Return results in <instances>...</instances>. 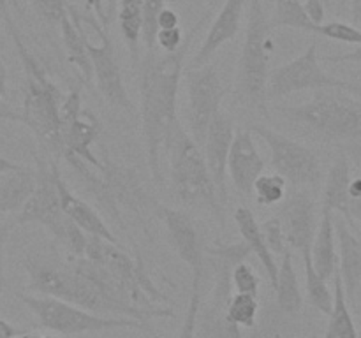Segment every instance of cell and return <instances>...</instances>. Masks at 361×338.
Wrapping results in <instances>:
<instances>
[{"label": "cell", "instance_id": "cell-3", "mask_svg": "<svg viewBox=\"0 0 361 338\" xmlns=\"http://www.w3.org/2000/svg\"><path fill=\"white\" fill-rule=\"evenodd\" d=\"M23 264L28 275L27 289L35 294L63 299L80 308L106 317H130L143 323H150L154 317H162L157 312L116 301L85 275L74 270L67 261L63 264H53L37 257H27Z\"/></svg>", "mask_w": 361, "mask_h": 338}, {"label": "cell", "instance_id": "cell-35", "mask_svg": "<svg viewBox=\"0 0 361 338\" xmlns=\"http://www.w3.org/2000/svg\"><path fill=\"white\" fill-rule=\"evenodd\" d=\"M201 282H203V273L192 275V292H190L189 306H187L185 319H183L182 327H180L178 338H196L197 317L201 310Z\"/></svg>", "mask_w": 361, "mask_h": 338}, {"label": "cell", "instance_id": "cell-4", "mask_svg": "<svg viewBox=\"0 0 361 338\" xmlns=\"http://www.w3.org/2000/svg\"><path fill=\"white\" fill-rule=\"evenodd\" d=\"M284 118L302 127L321 143L361 139V101L342 90H316L309 102L279 108Z\"/></svg>", "mask_w": 361, "mask_h": 338}, {"label": "cell", "instance_id": "cell-36", "mask_svg": "<svg viewBox=\"0 0 361 338\" xmlns=\"http://www.w3.org/2000/svg\"><path fill=\"white\" fill-rule=\"evenodd\" d=\"M317 35L331 39V41L344 42V44L361 46V30L356 25L344 23V21H330L317 27Z\"/></svg>", "mask_w": 361, "mask_h": 338}, {"label": "cell", "instance_id": "cell-17", "mask_svg": "<svg viewBox=\"0 0 361 338\" xmlns=\"http://www.w3.org/2000/svg\"><path fill=\"white\" fill-rule=\"evenodd\" d=\"M233 137H235V125H233L231 116L224 111H219L215 118L212 120L204 143L201 146L208 171H210V176L214 180V185L217 189L219 199H221L222 204H226V199H228L226 178H228V157L229 150H231Z\"/></svg>", "mask_w": 361, "mask_h": 338}, {"label": "cell", "instance_id": "cell-15", "mask_svg": "<svg viewBox=\"0 0 361 338\" xmlns=\"http://www.w3.org/2000/svg\"><path fill=\"white\" fill-rule=\"evenodd\" d=\"M157 215L168 231L176 256L190 268L192 275L203 273L207 246L201 239L196 220L187 211L164 204H157Z\"/></svg>", "mask_w": 361, "mask_h": 338}, {"label": "cell", "instance_id": "cell-10", "mask_svg": "<svg viewBox=\"0 0 361 338\" xmlns=\"http://www.w3.org/2000/svg\"><path fill=\"white\" fill-rule=\"evenodd\" d=\"M207 254L214 264V291H212L210 305L201 315L200 326L208 338H243L238 326H233L226 320V310L231 301V271L238 263H243L250 256L247 243H215L207 246Z\"/></svg>", "mask_w": 361, "mask_h": 338}, {"label": "cell", "instance_id": "cell-21", "mask_svg": "<svg viewBox=\"0 0 361 338\" xmlns=\"http://www.w3.org/2000/svg\"><path fill=\"white\" fill-rule=\"evenodd\" d=\"M56 187H59V196H60V204H62V210L81 231L87 236H94V238L106 239V242L118 243L116 236L113 234L109 225L102 220L101 215L95 211V208H92L87 201H83L81 197H78L73 190L67 187L66 180H63L62 173L59 171L56 175Z\"/></svg>", "mask_w": 361, "mask_h": 338}, {"label": "cell", "instance_id": "cell-54", "mask_svg": "<svg viewBox=\"0 0 361 338\" xmlns=\"http://www.w3.org/2000/svg\"><path fill=\"white\" fill-rule=\"evenodd\" d=\"M0 4H7L9 7H14V9H20V2L18 0H0Z\"/></svg>", "mask_w": 361, "mask_h": 338}, {"label": "cell", "instance_id": "cell-12", "mask_svg": "<svg viewBox=\"0 0 361 338\" xmlns=\"http://www.w3.org/2000/svg\"><path fill=\"white\" fill-rule=\"evenodd\" d=\"M249 130L267 143L274 173L281 175L289 185L295 189L319 185L323 165L312 148L261 123H254Z\"/></svg>", "mask_w": 361, "mask_h": 338}, {"label": "cell", "instance_id": "cell-28", "mask_svg": "<svg viewBox=\"0 0 361 338\" xmlns=\"http://www.w3.org/2000/svg\"><path fill=\"white\" fill-rule=\"evenodd\" d=\"M60 34H62V42L63 48H66L67 60H69L71 65L76 69V73L80 74L81 80L85 83H92L94 81V67H92V60L88 56L87 48H85L83 41H81L80 34L76 32L74 25L71 23L69 16H63L62 21L59 23Z\"/></svg>", "mask_w": 361, "mask_h": 338}, {"label": "cell", "instance_id": "cell-19", "mask_svg": "<svg viewBox=\"0 0 361 338\" xmlns=\"http://www.w3.org/2000/svg\"><path fill=\"white\" fill-rule=\"evenodd\" d=\"M245 2L247 0H226L224 6L221 7V11L215 16V20L212 21L210 28L207 32V37L201 42L196 55L192 56L189 69L210 63V58L217 53V49L236 37L240 27H242Z\"/></svg>", "mask_w": 361, "mask_h": 338}, {"label": "cell", "instance_id": "cell-24", "mask_svg": "<svg viewBox=\"0 0 361 338\" xmlns=\"http://www.w3.org/2000/svg\"><path fill=\"white\" fill-rule=\"evenodd\" d=\"M35 189V169L25 168L0 175V210L18 213Z\"/></svg>", "mask_w": 361, "mask_h": 338}, {"label": "cell", "instance_id": "cell-27", "mask_svg": "<svg viewBox=\"0 0 361 338\" xmlns=\"http://www.w3.org/2000/svg\"><path fill=\"white\" fill-rule=\"evenodd\" d=\"M335 292H334V306L330 312V323H328L326 333L323 338H360L356 324L349 312V303L345 298L342 278L338 270L335 271Z\"/></svg>", "mask_w": 361, "mask_h": 338}, {"label": "cell", "instance_id": "cell-8", "mask_svg": "<svg viewBox=\"0 0 361 338\" xmlns=\"http://www.w3.org/2000/svg\"><path fill=\"white\" fill-rule=\"evenodd\" d=\"M67 16L80 34L94 67V81L102 97L111 106L126 111H133V99L123 83L122 69L115 55V46L108 30L88 11L80 9L74 4H67Z\"/></svg>", "mask_w": 361, "mask_h": 338}, {"label": "cell", "instance_id": "cell-26", "mask_svg": "<svg viewBox=\"0 0 361 338\" xmlns=\"http://www.w3.org/2000/svg\"><path fill=\"white\" fill-rule=\"evenodd\" d=\"M277 294V305L288 315H296L303 308V296L300 289L298 275H296L295 263H293L291 249L282 254L281 266H279L277 285L274 287Z\"/></svg>", "mask_w": 361, "mask_h": 338}, {"label": "cell", "instance_id": "cell-22", "mask_svg": "<svg viewBox=\"0 0 361 338\" xmlns=\"http://www.w3.org/2000/svg\"><path fill=\"white\" fill-rule=\"evenodd\" d=\"M310 261L321 278L330 280L338 266L337 238H335L334 211L321 208V220L317 222L316 236L310 246Z\"/></svg>", "mask_w": 361, "mask_h": 338}, {"label": "cell", "instance_id": "cell-49", "mask_svg": "<svg viewBox=\"0 0 361 338\" xmlns=\"http://www.w3.org/2000/svg\"><path fill=\"white\" fill-rule=\"evenodd\" d=\"M0 97L7 99V67L0 58Z\"/></svg>", "mask_w": 361, "mask_h": 338}, {"label": "cell", "instance_id": "cell-39", "mask_svg": "<svg viewBox=\"0 0 361 338\" xmlns=\"http://www.w3.org/2000/svg\"><path fill=\"white\" fill-rule=\"evenodd\" d=\"M30 4L35 13L49 25H59L67 14L66 0H30Z\"/></svg>", "mask_w": 361, "mask_h": 338}, {"label": "cell", "instance_id": "cell-13", "mask_svg": "<svg viewBox=\"0 0 361 338\" xmlns=\"http://www.w3.org/2000/svg\"><path fill=\"white\" fill-rule=\"evenodd\" d=\"M101 122L92 111L83 108L80 90H71L60 106V141L62 157L67 161H81L95 169H104L101 158L94 151V144L101 136Z\"/></svg>", "mask_w": 361, "mask_h": 338}, {"label": "cell", "instance_id": "cell-50", "mask_svg": "<svg viewBox=\"0 0 361 338\" xmlns=\"http://www.w3.org/2000/svg\"><path fill=\"white\" fill-rule=\"evenodd\" d=\"M20 168H21V164H16V162H13L11 158L0 155V175H2V173L14 171V169H20Z\"/></svg>", "mask_w": 361, "mask_h": 338}, {"label": "cell", "instance_id": "cell-37", "mask_svg": "<svg viewBox=\"0 0 361 338\" xmlns=\"http://www.w3.org/2000/svg\"><path fill=\"white\" fill-rule=\"evenodd\" d=\"M231 282L233 287L236 289V292L240 294H250L256 296L259 294V277L256 275L252 266L243 261V263H238L231 271Z\"/></svg>", "mask_w": 361, "mask_h": 338}, {"label": "cell", "instance_id": "cell-41", "mask_svg": "<svg viewBox=\"0 0 361 338\" xmlns=\"http://www.w3.org/2000/svg\"><path fill=\"white\" fill-rule=\"evenodd\" d=\"M157 48L164 53H175L178 51L180 48L183 46L185 39H183V32L180 27L175 28H161L157 32Z\"/></svg>", "mask_w": 361, "mask_h": 338}, {"label": "cell", "instance_id": "cell-11", "mask_svg": "<svg viewBox=\"0 0 361 338\" xmlns=\"http://www.w3.org/2000/svg\"><path fill=\"white\" fill-rule=\"evenodd\" d=\"M321 56L317 53V44L312 42L302 55L289 60L288 63L270 70L267 87L268 101L288 97L303 90H342L348 94L361 95V84L353 81L341 80L321 67Z\"/></svg>", "mask_w": 361, "mask_h": 338}, {"label": "cell", "instance_id": "cell-16", "mask_svg": "<svg viewBox=\"0 0 361 338\" xmlns=\"http://www.w3.org/2000/svg\"><path fill=\"white\" fill-rule=\"evenodd\" d=\"M281 224L284 229L286 242L291 250L303 254L310 252L316 236V203L307 190H295L282 208Z\"/></svg>", "mask_w": 361, "mask_h": 338}, {"label": "cell", "instance_id": "cell-34", "mask_svg": "<svg viewBox=\"0 0 361 338\" xmlns=\"http://www.w3.org/2000/svg\"><path fill=\"white\" fill-rule=\"evenodd\" d=\"M166 7V0H143V14H141V42L145 51L157 48L159 14Z\"/></svg>", "mask_w": 361, "mask_h": 338}, {"label": "cell", "instance_id": "cell-58", "mask_svg": "<svg viewBox=\"0 0 361 338\" xmlns=\"http://www.w3.org/2000/svg\"><path fill=\"white\" fill-rule=\"evenodd\" d=\"M2 215H4V211H2V210H0V217H2Z\"/></svg>", "mask_w": 361, "mask_h": 338}, {"label": "cell", "instance_id": "cell-51", "mask_svg": "<svg viewBox=\"0 0 361 338\" xmlns=\"http://www.w3.org/2000/svg\"><path fill=\"white\" fill-rule=\"evenodd\" d=\"M351 2V18L353 23H361V0H349Z\"/></svg>", "mask_w": 361, "mask_h": 338}, {"label": "cell", "instance_id": "cell-2", "mask_svg": "<svg viewBox=\"0 0 361 338\" xmlns=\"http://www.w3.org/2000/svg\"><path fill=\"white\" fill-rule=\"evenodd\" d=\"M0 18L4 21L7 35L13 41L21 67H23V108L21 123L30 129L37 143L46 155L53 158L62 157V141H60V106L66 95L60 92L55 81L49 77L37 56L28 49L25 39L11 14L7 4H0Z\"/></svg>", "mask_w": 361, "mask_h": 338}, {"label": "cell", "instance_id": "cell-47", "mask_svg": "<svg viewBox=\"0 0 361 338\" xmlns=\"http://www.w3.org/2000/svg\"><path fill=\"white\" fill-rule=\"evenodd\" d=\"M348 224L349 225H361V197H353L349 199L348 206Z\"/></svg>", "mask_w": 361, "mask_h": 338}, {"label": "cell", "instance_id": "cell-29", "mask_svg": "<svg viewBox=\"0 0 361 338\" xmlns=\"http://www.w3.org/2000/svg\"><path fill=\"white\" fill-rule=\"evenodd\" d=\"M141 14H143V0H120L116 20L120 23V34L129 48L130 58L134 63L140 60L141 42Z\"/></svg>", "mask_w": 361, "mask_h": 338}, {"label": "cell", "instance_id": "cell-25", "mask_svg": "<svg viewBox=\"0 0 361 338\" xmlns=\"http://www.w3.org/2000/svg\"><path fill=\"white\" fill-rule=\"evenodd\" d=\"M349 182H351V165L345 155H341L331 164L324 180L323 206L324 210L337 211L341 217L348 218L349 206Z\"/></svg>", "mask_w": 361, "mask_h": 338}, {"label": "cell", "instance_id": "cell-18", "mask_svg": "<svg viewBox=\"0 0 361 338\" xmlns=\"http://www.w3.org/2000/svg\"><path fill=\"white\" fill-rule=\"evenodd\" d=\"M264 173V161L250 130H236L228 157V175L242 196L252 194L254 182Z\"/></svg>", "mask_w": 361, "mask_h": 338}, {"label": "cell", "instance_id": "cell-48", "mask_svg": "<svg viewBox=\"0 0 361 338\" xmlns=\"http://www.w3.org/2000/svg\"><path fill=\"white\" fill-rule=\"evenodd\" d=\"M23 333H27V331L13 326V324L7 323L6 319H0V338H18Z\"/></svg>", "mask_w": 361, "mask_h": 338}, {"label": "cell", "instance_id": "cell-33", "mask_svg": "<svg viewBox=\"0 0 361 338\" xmlns=\"http://www.w3.org/2000/svg\"><path fill=\"white\" fill-rule=\"evenodd\" d=\"M257 310H259V303H257L256 296L236 292L231 296V301L226 310V320L233 326L254 327L256 326Z\"/></svg>", "mask_w": 361, "mask_h": 338}, {"label": "cell", "instance_id": "cell-23", "mask_svg": "<svg viewBox=\"0 0 361 338\" xmlns=\"http://www.w3.org/2000/svg\"><path fill=\"white\" fill-rule=\"evenodd\" d=\"M235 222H236V227H238L240 236H242V239L247 243V246H249L250 254H254V256L259 259L261 266H263L271 287H275V285H277L279 264L277 261H275L274 254H271L270 249L267 246V242H264L263 238V232H261V225L257 224L254 213L245 206L236 208Z\"/></svg>", "mask_w": 361, "mask_h": 338}, {"label": "cell", "instance_id": "cell-6", "mask_svg": "<svg viewBox=\"0 0 361 338\" xmlns=\"http://www.w3.org/2000/svg\"><path fill=\"white\" fill-rule=\"evenodd\" d=\"M166 154L171 187L178 199L187 206H207L219 220L224 222V204L219 199L203 150L180 123L169 136Z\"/></svg>", "mask_w": 361, "mask_h": 338}, {"label": "cell", "instance_id": "cell-45", "mask_svg": "<svg viewBox=\"0 0 361 338\" xmlns=\"http://www.w3.org/2000/svg\"><path fill=\"white\" fill-rule=\"evenodd\" d=\"M175 27H180L178 13H176L175 9H171V7L166 6L164 9L161 11V14H159V30H161V28H175Z\"/></svg>", "mask_w": 361, "mask_h": 338}, {"label": "cell", "instance_id": "cell-40", "mask_svg": "<svg viewBox=\"0 0 361 338\" xmlns=\"http://www.w3.org/2000/svg\"><path fill=\"white\" fill-rule=\"evenodd\" d=\"M118 2L120 0H87L88 9L92 11L99 23L109 30L113 23L116 21V14H118Z\"/></svg>", "mask_w": 361, "mask_h": 338}, {"label": "cell", "instance_id": "cell-1", "mask_svg": "<svg viewBox=\"0 0 361 338\" xmlns=\"http://www.w3.org/2000/svg\"><path fill=\"white\" fill-rule=\"evenodd\" d=\"M190 41L192 34L185 39L178 51L164 53L155 48L145 51V56L140 58L141 125L148 169L157 185L164 182L162 154L166 151L173 129L180 123L178 90Z\"/></svg>", "mask_w": 361, "mask_h": 338}, {"label": "cell", "instance_id": "cell-30", "mask_svg": "<svg viewBox=\"0 0 361 338\" xmlns=\"http://www.w3.org/2000/svg\"><path fill=\"white\" fill-rule=\"evenodd\" d=\"M270 25L271 28H293L307 34H317V27L309 20L300 0H275Z\"/></svg>", "mask_w": 361, "mask_h": 338}, {"label": "cell", "instance_id": "cell-31", "mask_svg": "<svg viewBox=\"0 0 361 338\" xmlns=\"http://www.w3.org/2000/svg\"><path fill=\"white\" fill-rule=\"evenodd\" d=\"M303 264H305V287H307V298L309 303L317 308L319 312L330 315L331 306H334V294H331L330 287H328L326 280L317 275L314 270L312 261H310V252L303 254Z\"/></svg>", "mask_w": 361, "mask_h": 338}, {"label": "cell", "instance_id": "cell-38", "mask_svg": "<svg viewBox=\"0 0 361 338\" xmlns=\"http://www.w3.org/2000/svg\"><path fill=\"white\" fill-rule=\"evenodd\" d=\"M259 225H261V232H263V238L264 242H267V246L270 249V252L274 254V256L275 254L282 256L289 246H288V242H286V234H284V229H282L281 218L271 217Z\"/></svg>", "mask_w": 361, "mask_h": 338}, {"label": "cell", "instance_id": "cell-9", "mask_svg": "<svg viewBox=\"0 0 361 338\" xmlns=\"http://www.w3.org/2000/svg\"><path fill=\"white\" fill-rule=\"evenodd\" d=\"M20 301L37 317L39 326L51 330L60 334H81L90 331H106V330H141L147 331L154 338H159L154 327L143 320L130 319V317H106L99 313L88 312L80 306L67 303L63 299L51 298V296L27 294L18 292Z\"/></svg>", "mask_w": 361, "mask_h": 338}, {"label": "cell", "instance_id": "cell-55", "mask_svg": "<svg viewBox=\"0 0 361 338\" xmlns=\"http://www.w3.org/2000/svg\"><path fill=\"white\" fill-rule=\"evenodd\" d=\"M321 2H324V4H326V7H330V6H331V2H330V0H321Z\"/></svg>", "mask_w": 361, "mask_h": 338}, {"label": "cell", "instance_id": "cell-32", "mask_svg": "<svg viewBox=\"0 0 361 338\" xmlns=\"http://www.w3.org/2000/svg\"><path fill=\"white\" fill-rule=\"evenodd\" d=\"M252 194L261 206H275L282 203L288 194V182L277 173H263L254 182Z\"/></svg>", "mask_w": 361, "mask_h": 338}, {"label": "cell", "instance_id": "cell-20", "mask_svg": "<svg viewBox=\"0 0 361 338\" xmlns=\"http://www.w3.org/2000/svg\"><path fill=\"white\" fill-rule=\"evenodd\" d=\"M335 238H337L338 275L342 278L345 298L355 301L361 284V238L351 229L344 217H334Z\"/></svg>", "mask_w": 361, "mask_h": 338}, {"label": "cell", "instance_id": "cell-43", "mask_svg": "<svg viewBox=\"0 0 361 338\" xmlns=\"http://www.w3.org/2000/svg\"><path fill=\"white\" fill-rule=\"evenodd\" d=\"M303 9H305L307 16L312 21L316 27L324 23V16H326V4L321 0H305L303 2Z\"/></svg>", "mask_w": 361, "mask_h": 338}, {"label": "cell", "instance_id": "cell-5", "mask_svg": "<svg viewBox=\"0 0 361 338\" xmlns=\"http://www.w3.org/2000/svg\"><path fill=\"white\" fill-rule=\"evenodd\" d=\"M59 171L56 158H37L35 189L23 208L16 213L14 224L41 225L56 243L67 250L69 257H83L88 236L63 213L56 187Z\"/></svg>", "mask_w": 361, "mask_h": 338}, {"label": "cell", "instance_id": "cell-53", "mask_svg": "<svg viewBox=\"0 0 361 338\" xmlns=\"http://www.w3.org/2000/svg\"><path fill=\"white\" fill-rule=\"evenodd\" d=\"M18 338H56V337H51V334H37V333H23L21 337Z\"/></svg>", "mask_w": 361, "mask_h": 338}, {"label": "cell", "instance_id": "cell-42", "mask_svg": "<svg viewBox=\"0 0 361 338\" xmlns=\"http://www.w3.org/2000/svg\"><path fill=\"white\" fill-rule=\"evenodd\" d=\"M14 222L7 220L0 224V298L6 289V245L9 239L11 231H13Z\"/></svg>", "mask_w": 361, "mask_h": 338}, {"label": "cell", "instance_id": "cell-14", "mask_svg": "<svg viewBox=\"0 0 361 338\" xmlns=\"http://www.w3.org/2000/svg\"><path fill=\"white\" fill-rule=\"evenodd\" d=\"M224 84L212 63L187 70V123L196 144L203 146L212 120L221 111Z\"/></svg>", "mask_w": 361, "mask_h": 338}, {"label": "cell", "instance_id": "cell-56", "mask_svg": "<svg viewBox=\"0 0 361 338\" xmlns=\"http://www.w3.org/2000/svg\"><path fill=\"white\" fill-rule=\"evenodd\" d=\"M309 338H319V337H317V334H312V337H309Z\"/></svg>", "mask_w": 361, "mask_h": 338}, {"label": "cell", "instance_id": "cell-52", "mask_svg": "<svg viewBox=\"0 0 361 338\" xmlns=\"http://www.w3.org/2000/svg\"><path fill=\"white\" fill-rule=\"evenodd\" d=\"M353 197H361V178H351L349 182V199Z\"/></svg>", "mask_w": 361, "mask_h": 338}, {"label": "cell", "instance_id": "cell-57", "mask_svg": "<svg viewBox=\"0 0 361 338\" xmlns=\"http://www.w3.org/2000/svg\"><path fill=\"white\" fill-rule=\"evenodd\" d=\"M356 234H358V236H360V238H361V229H360V231H358V232H356Z\"/></svg>", "mask_w": 361, "mask_h": 338}, {"label": "cell", "instance_id": "cell-44", "mask_svg": "<svg viewBox=\"0 0 361 338\" xmlns=\"http://www.w3.org/2000/svg\"><path fill=\"white\" fill-rule=\"evenodd\" d=\"M324 62L330 63H361V46L353 49V51L341 53V55H328L323 56Z\"/></svg>", "mask_w": 361, "mask_h": 338}, {"label": "cell", "instance_id": "cell-46", "mask_svg": "<svg viewBox=\"0 0 361 338\" xmlns=\"http://www.w3.org/2000/svg\"><path fill=\"white\" fill-rule=\"evenodd\" d=\"M0 122H20L21 113L16 111L4 97H0Z\"/></svg>", "mask_w": 361, "mask_h": 338}, {"label": "cell", "instance_id": "cell-7", "mask_svg": "<svg viewBox=\"0 0 361 338\" xmlns=\"http://www.w3.org/2000/svg\"><path fill=\"white\" fill-rule=\"evenodd\" d=\"M271 30L274 28L264 11L263 0H252L238 69H236V94L240 101L249 108H267V87L271 70V51H274L270 37Z\"/></svg>", "mask_w": 361, "mask_h": 338}]
</instances>
